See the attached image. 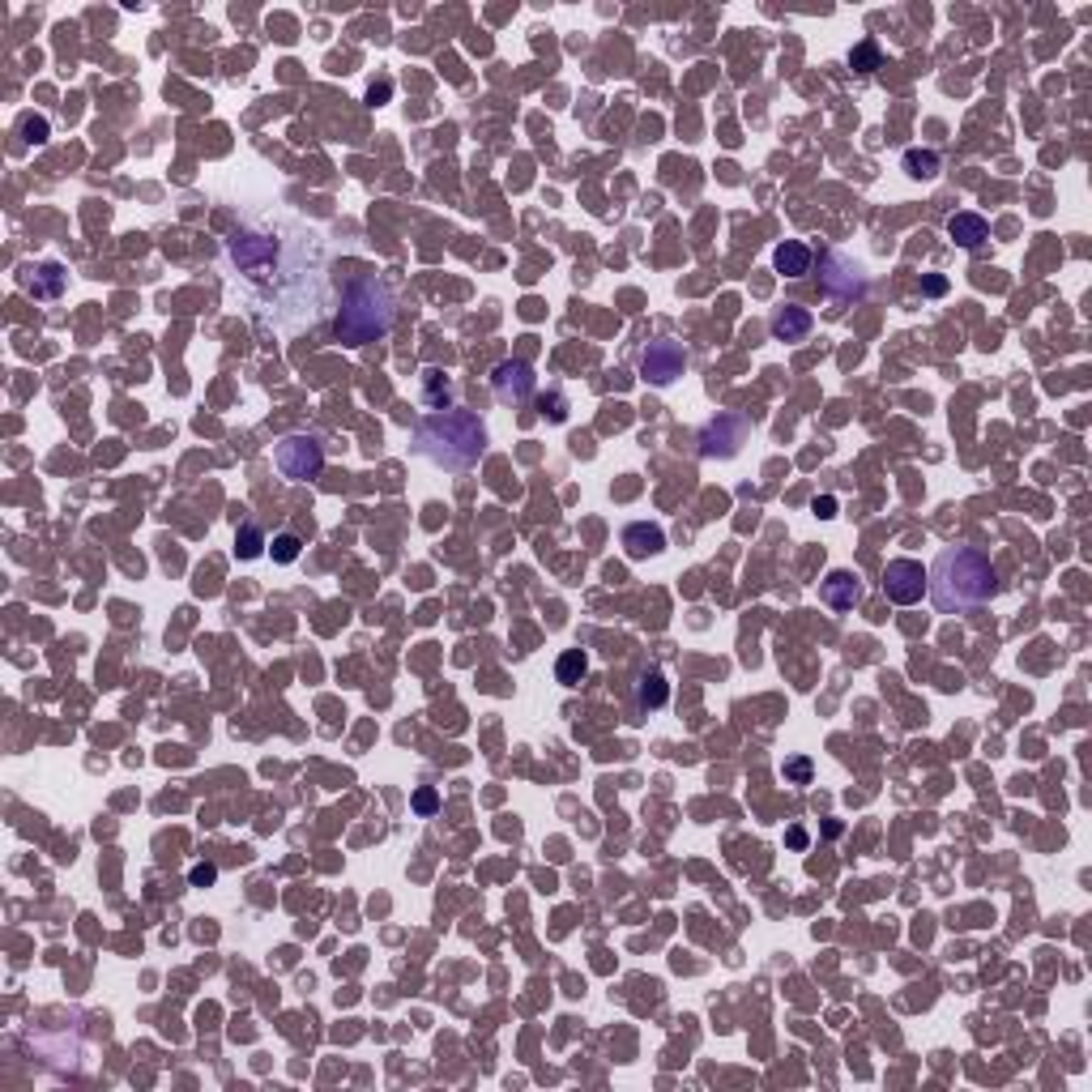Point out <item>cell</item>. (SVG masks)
<instances>
[{
  "label": "cell",
  "mask_w": 1092,
  "mask_h": 1092,
  "mask_svg": "<svg viewBox=\"0 0 1092 1092\" xmlns=\"http://www.w3.org/2000/svg\"><path fill=\"white\" fill-rule=\"evenodd\" d=\"M819 602L832 606V611H853L862 602V581L858 572L849 568H832L824 581H819Z\"/></svg>",
  "instance_id": "cell-11"
},
{
  "label": "cell",
  "mask_w": 1092,
  "mask_h": 1092,
  "mask_svg": "<svg viewBox=\"0 0 1092 1092\" xmlns=\"http://www.w3.org/2000/svg\"><path fill=\"white\" fill-rule=\"evenodd\" d=\"M785 841H790V849H807V841H810V837H807L803 828H790V832H785Z\"/></svg>",
  "instance_id": "cell-31"
},
{
  "label": "cell",
  "mask_w": 1092,
  "mask_h": 1092,
  "mask_svg": "<svg viewBox=\"0 0 1092 1092\" xmlns=\"http://www.w3.org/2000/svg\"><path fill=\"white\" fill-rule=\"evenodd\" d=\"M922 290H926V295H943V290H948V278H926Z\"/></svg>",
  "instance_id": "cell-32"
},
{
  "label": "cell",
  "mask_w": 1092,
  "mask_h": 1092,
  "mask_svg": "<svg viewBox=\"0 0 1092 1092\" xmlns=\"http://www.w3.org/2000/svg\"><path fill=\"white\" fill-rule=\"evenodd\" d=\"M410 807H414V815H435V810H440V794H435L432 785H423V790H414Z\"/></svg>",
  "instance_id": "cell-24"
},
{
  "label": "cell",
  "mask_w": 1092,
  "mask_h": 1092,
  "mask_svg": "<svg viewBox=\"0 0 1092 1092\" xmlns=\"http://www.w3.org/2000/svg\"><path fill=\"white\" fill-rule=\"evenodd\" d=\"M683 371H688V351H683V342L661 337V342H649L645 351H640V376H645L653 389L674 385Z\"/></svg>",
  "instance_id": "cell-6"
},
{
  "label": "cell",
  "mask_w": 1092,
  "mask_h": 1092,
  "mask_svg": "<svg viewBox=\"0 0 1092 1092\" xmlns=\"http://www.w3.org/2000/svg\"><path fill=\"white\" fill-rule=\"evenodd\" d=\"M824 290L837 303H853L866 295V274L858 261H849L846 252H828L824 256Z\"/></svg>",
  "instance_id": "cell-7"
},
{
  "label": "cell",
  "mask_w": 1092,
  "mask_h": 1092,
  "mask_svg": "<svg viewBox=\"0 0 1092 1092\" xmlns=\"http://www.w3.org/2000/svg\"><path fill=\"white\" fill-rule=\"evenodd\" d=\"M48 132L52 129H48V120H43V116H21V137H26L30 145H43V141H48Z\"/></svg>",
  "instance_id": "cell-25"
},
{
  "label": "cell",
  "mask_w": 1092,
  "mask_h": 1092,
  "mask_svg": "<svg viewBox=\"0 0 1092 1092\" xmlns=\"http://www.w3.org/2000/svg\"><path fill=\"white\" fill-rule=\"evenodd\" d=\"M491 385H495V397H500L504 405H521V401H529L538 376H534V367H529L525 358H508V363L495 367Z\"/></svg>",
  "instance_id": "cell-10"
},
{
  "label": "cell",
  "mask_w": 1092,
  "mask_h": 1092,
  "mask_svg": "<svg viewBox=\"0 0 1092 1092\" xmlns=\"http://www.w3.org/2000/svg\"><path fill=\"white\" fill-rule=\"evenodd\" d=\"M781 772H785V781L807 785V781H810V772H815V769H810V760H807V756H794V760H785V769H781Z\"/></svg>",
  "instance_id": "cell-26"
},
{
  "label": "cell",
  "mask_w": 1092,
  "mask_h": 1092,
  "mask_svg": "<svg viewBox=\"0 0 1092 1092\" xmlns=\"http://www.w3.org/2000/svg\"><path fill=\"white\" fill-rule=\"evenodd\" d=\"M810 261H815V256H810V247L798 244V240L776 244V252H772L776 274H785V278H807V274H810Z\"/></svg>",
  "instance_id": "cell-15"
},
{
  "label": "cell",
  "mask_w": 1092,
  "mask_h": 1092,
  "mask_svg": "<svg viewBox=\"0 0 1092 1092\" xmlns=\"http://www.w3.org/2000/svg\"><path fill=\"white\" fill-rule=\"evenodd\" d=\"M666 700H670L666 674H661V670H645V674H640V683H636V704L645 708V713H653V708H661Z\"/></svg>",
  "instance_id": "cell-18"
},
{
  "label": "cell",
  "mask_w": 1092,
  "mask_h": 1092,
  "mask_svg": "<svg viewBox=\"0 0 1092 1092\" xmlns=\"http://www.w3.org/2000/svg\"><path fill=\"white\" fill-rule=\"evenodd\" d=\"M269 550V543H265V534H261V525H240V534H235V555L240 559H256V555H265Z\"/></svg>",
  "instance_id": "cell-21"
},
{
  "label": "cell",
  "mask_w": 1092,
  "mask_h": 1092,
  "mask_svg": "<svg viewBox=\"0 0 1092 1092\" xmlns=\"http://www.w3.org/2000/svg\"><path fill=\"white\" fill-rule=\"evenodd\" d=\"M884 593H887V602H896V606L922 602V593H926V568H922L918 559H892V564L884 568Z\"/></svg>",
  "instance_id": "cell-8"
},
{
  "label": "cell",
  "mask_w": 1092,
  "mask_h": 1092,
  "mask_svg": "<svg viewBox=\"0 0 1092 1092\" xmlns=\"http://www.w3.org/2000/svg\"><path fill=\"white\" fill-rule=\"evenodd\" d=\"M810 508H815V516H824V521H828V516H837V500H832V495H819Z\"/></svg>",
  "instance_id": "cell-29"
},
{
  "label": "cell",
  "mask_w": 1092,
  "mask_h": 1092,
  "mask_svg": "<svg viewBox=\"0 0 1092 1092\" xmlns=\"http://www.w3.org/2000/svg\"><path fill=\"white\" fill-rule=\"evenodd\" d=\"M769 329L776 342H803V337L810 333V312L803 308V303H785V308L772 312Z\"/></svg>",
  "instance_id": "cell-14"
},
{
  "label": "cell",
  "mask_w": 1092,
  "mask_h": 1092,
  "mask_svg": "<svg viewBox=\"0 0 1092 1092\" xmlns=\"http://www.w3.org/2000/svg\"><path fill=\"white\" fill-rule=\"evenodd\" d=\"M742 440H747V419L738 414H717L713 423H704L700 432V453L704 457H734Z\"/></svg>",
  "instance_id": "cell-9"
},
{
  "label": "cell",
  "mask_w": 1092,
  "mask_h": 1092,
  "mask_svg": "<svg viewBox=\"0 0 1092 1092\" xmlns=\"http://www.w3.org/2000/svg\"><path fill=\"white\" fill-rule=\"evenodd\" d=\"M623 550H627V559H653L666 550V534H661V525L636 521L623 529Z\"/></svg>",
  "instance_id": "cell-13"
},
{
  "label": "cell",
  "mask_w": 1092,
  "mask_h": 1092,
  "mask_svg": "<svg viewBox=\"0 0 1092 1092\" xmlns=\"http://www.w3.org/2000/svg\"><path fill=\"white\" fill-rule=\"evenodd\" d=\"M274 461H278V470H282V478L308 482L324 470V444H320V435H286V440L274 448Z\"/></svg>",
  "instance_id": "cell-5"
},
{
  "label": "cell",
  "mask_w": 1092,
  "mask_h": 1092,
  "mask_svg": "<svg viewBox=\"0 0 1092 1092\" xmlns=\"http://www.w3.org/2000/svg\"><path fill=\"white\" fill-rule=\"evenodd\" d=\"M312 240L317 235L308 231H299L295 240H282L278 231H261V227H240L227 240V261L235 269V278L247 286V295L256 299L261 320H269V308H286V303H299L308 324L317 320L324 278L320 265L308 269V256H317Z\"/></svg>",
  "instance_id": "cell-1"
},
{
  "label": "cell",
  "mask_w": 1092,
  "mask_h": 1092,
  "mask_svg": "<svg viewBox=\"0 0 1092 1092\" xmlns=\"http://www.w3.org/2000/svg\"><path fill=\"white\" fill-rule=\"evenodd\" d=\"M584 674H589V658H584V649H568L564 658L555 661V679L564 683V688H577Z\"/></svg>",
  "instance_id": "cell-19"
},
{
  "label": "cell",
  "mask_w": 1092,
  "mask_h": 1092,
  "mask_svg": "<svg viewBox=\"0 0 1092 1092\" xmlns=\"http://www.w3.org/2000/svg\"><path fill=\"white\" fill-rule=\"evenodd\" d=\"M188 884H193V887H213V884H218V866H213V862H197L193 871H188Z\"/></svg>",
  "instance_id": "cell-28"
},
{
  "label": "cell",
  "mask_w": 1092,
  "mask_h": 1092,
  "mask_svg": "<svg viewBox=\"0 0 1092 1092\" xmlns=\"http://www.w3.org/2000/svg\"><path fill=\"white\" fill-rule=\"evenodd\" d=\"M21 286H26V295H35V299H60L64 286H69V274H64V265L43 261V265H30V269H26Z\"/></svg>",
  "instance_id": "cell-12"
},
{
  "label": "cell",
  "mask_w": 1092,
  "mask_h": 1092,
  "mask_svg": "<svg viewBox=\"0 0 1092 1092\" xmlns=\"http://www.w3.org/2000/svg\"><path fill=\"white\" fill-rule=\"evenodd\" d=\"M849 64H853L858 73H875V69H880V48H875V39L858 43V48L849 52Z\"/></svg>",
  "instance_id": "cell-23"
},
{
  "label": "cell",
  "mask_w": 1092,
  "mask_h": 1092,
  "mask_svg": "<svg viewBox=\"0 0 1092 1092\" xmlns=\"http://www.w3.org/2000/svg\"><path fill=\"white\" fill-rule=\"evenodd\" d=\"M900 163H905V175H914V179H934L943 167V159L934 150H905Z\"/></svg>",
  "instance_id": "cell-20"
},
{
  "label": "cell",
  "mask_w": 1092,
  "mask_h": 1092,
  "mask_svg": "<svg viewBox=\"0 0 1092 1092\" xmlns=\"http://www.w3.org/2000/svg\"><path fill=\"white\" fill-rule=\"evenodd\" d=\"M543 414L550 423H564L568 419V397H564V393H546V397H543Z\"/></svg>",
  "instance_id": "cell-27"
},
{
  "label": "cell",
  "mask_w": 1092,
  "mask_h": 1092,
  "mask_svg": "<svg viewBox=\"0 0 1092 1092\" xmlns=\"http://www.w3.org/2000/svg\"><path fill=\"white\" fill-rule=\"evenodd\" d=\"M926 593L943 615L973 611V606H986L998 593V572L990 564L986 550L948 546V550H939V559L926 572Z\"/></svg>",
  "instance_id": "cell-2"
},
{
  "label": "cell",
  "mask_w": 1092,
  "mask_h": 1092,
  "mask_svg": "<svg viewBox=\"0 0 1092 1092\" xmlns=\"http://www.w3.org/2000/svg\"><path fill=\"white\" fill-rule=\"evenodd\" d=\"M393 290L385 278L376 274H363L355 282H346L342 290V303H337V320H333V333L342 346H367V342H380L389 329H393Z\"/></svg>",
  "instance_id": "cell-4"
},
{
  "label": "cell",
  "mask_w": 1092,
  "mask_h": 1092,
  "mask_svg": "<svg viewBox=\"0 0 1092 1092\" xmlns=\"http://www.w3.org/2000/svg\"><path fill=\"white\" fill-rule=\"evenodd\" d=\"M948 235L960 247H982L990 240V222L982 218V213H952V218H948Z\"/></svg>",
  "instance_id": "cell-16"
},
{
  "label": "cell",
  "mask_w": 1092,
  "mask_h": 1092,
  "mask_svg": "<svg viewBox=\"0 0 1092 1092\" xmlns=\"http://www.w3.org/2000/svg\"><path fill=\"white\" fill-rule=\"evenodd\" d=\"M453 397H457L453 380H448L440 367H427V371H423V401L432 405V414H440V410H453Z\"/></svg>",
  "instance_id": "cell-17"
},
{
  "label": "cell",
  "mask_w": 1092,
  "mask_h": 1092,
  "mask_svg": "<svg viewBox=\"0 0 1092 1092\" xmlns=\"http://www.w3.org/2000/svg\"><path fill=\"white\" fill-rule=\"evenodd\" d=\"M414 448L444 470H470L478 466V457L487 453V427L478 414L470 410H440L423 414L414 423Z\"/></svg>",
  "instance_id": "cell-3"
},
{
  "label": "cell",
  "mask_w": 1092,
  "mask_h": 1092,
  "mask_svg": "<svg viewBox=\"0 0 1092 1092\" xmlns=\"http://www.w3.org/2000/svg\"><path fill=\"white\" fill-rule=\"evenodd\" d=\"M393 94V82H376L367 90V103H385V98Z\"/></svg>",
  "instance_id": "cell-30"
},
{
  "label": "cell",
  "mask_w": 1092,
  "mask_h": 1092,
  "mask_svg": "<svg viewBox=\"0 0 1092 1092\" xmlns=\"http://www.w3.org/2000/svg\"><path fill=\"white\" fill-rule=\"evenodd\" d=\"M299 550H303V543H299L295 534H278L274 543H269V555H274V564H295Z\"/></svg>",
  "instance_id": "cell-22"
}]
</instances>
